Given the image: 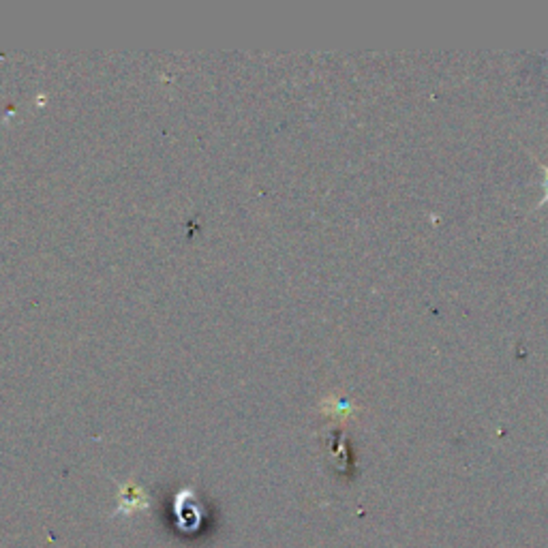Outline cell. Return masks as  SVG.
I'll return each mask as SVG.
<instances>
[{
	"instance_id": "obj_1",
	"label": "cell",
	"mask_w": 548,
	"mask_h": 548,
	"mask_svg": "<svg viewBox=\"0 0 548 548\" xmlns=\"http://www.w3.org/2000/svg\"><path fill=\"white\" fill-rule=\"evenodd\" d=\"M532 157L535 159V154H532ZM535 161H538V159H535ZM538 165L542 168V171H544V184H542V189H544V198L538 201V206H535V208H542V206L548 204V163H542V161H538Z\"/></svg>"
}]
</instances>
